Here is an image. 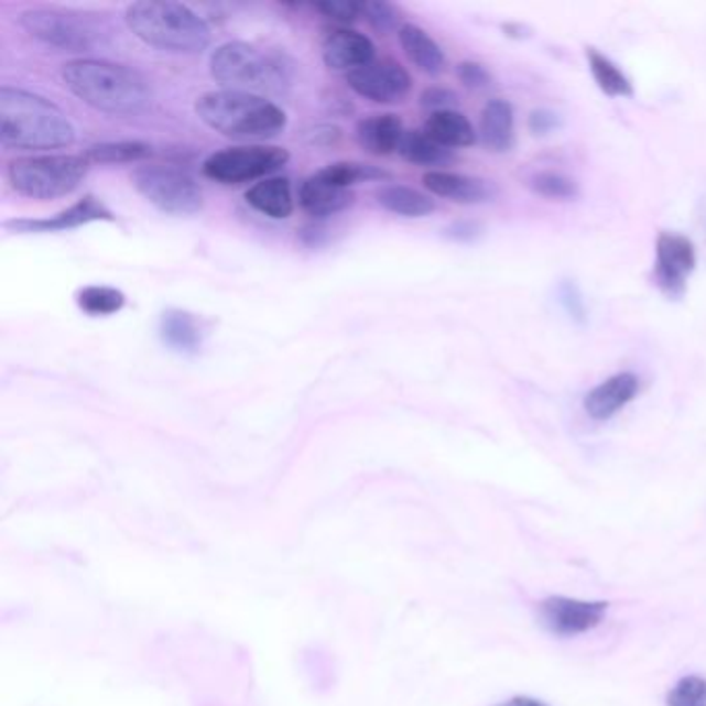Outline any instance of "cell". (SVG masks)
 I'll return each instance as SVG.
<instances>
[{
    "label": "cell",
    "instance_id": "obj_1",
    "mask_svg": "<svg viewBox=\"0 0 706 706\" xmlns=\"http://www.w3.org/2000/svg\"><path fill=\"white\" fill-rule=\"evenodd\" d=\"M61 79L77 100L108 117H139L154 102L152 86L139 70L106 58L69 61Z\"/></svg>",
    "mask_w": 706,
    "mask_h": 706
},
{
    "label": "cell",
    "instance_id": "obj_2",
    "mask_svg": "<svg viewBox=\"0 0 706 706\" xmlns=\"http://www.w3.org/2000/svg\"><path fill=\"white\" fill-rule=\"evenodd\" d=\"M75 139L77 129L67 112L48 98L21 87H0V143L4 150H63Z\"/></svg>",
    "mask_w": 706,
    "mask_h": 706
},
{
    "label": "cell",
    "instance_id": "obj_3",
    "mask_svg": "<svg viewBox=\"0 0 706 706\" xmlns=\"http://www.w3.org/2000/svg\"><path fill=\"white\" fill-rule=\"evenodd\" d=\"M195 115L211 131L237 141L278 138L289 117L278 104L261 94L237 89H211L195 100Z\"/></svg>",
    "mask_w": 706,
    "mask_h": 706
},
{
    "label": "cell",
    "instance_id": "obj_4",
    "mask_svg": "<svg viewBox=\"0 0 706 706\" xmlns=\"http://www.w3.org/2000/svg\"><path fill=\"white\" fill-rule=\"evenodd\" d=\"M127 28L143 44L171 54H197L211 42L206 19L173 0H139L124 11Z\"/></svg>",
    "mask_w": 706,
    "mask_h": 706
},
{
    "label": "cell",
    "instance_id": "obj_5",
    "mask_svg": "<svg viewBox=\"0 0 706 706\" xmlns=\"http://www.w3.org/2000/svg\"><path fill=\"white\" fill-rule=\"evenodd\" d=\"M209 73L222 89H237V91H251V94H258V91L280 94L291 82L289 67L280 56L239 40L226 42L211 52Z\"/></svg>",
    "mask_w": 706,
    "mask_h": 706
},
{
    "label": "cell",
    "instance_id": "obj_6",
    "mask_svg": "<svg viewBox=\"0 0 706 706\" xmlns=\"http://www.w3.org/2000/svg\"><path fill=\"white\" fill-rule=\"evenodd\" d=\"M89 160L79 154L21 155L9 162L7 178L11 189L35 202H51L79 189Z\"/></svg>",
    "mask_w": 706,
    "mask_h": 706
},
{
    "label": "cell",
    "instance_id": "obj_7",
    "mask_svg": "<svg viewBox=\"0 0 706 706\" xmlns=\"http://www.w3.org/2000/svg\"><path fill=\"white\" fill-rule=\"evenodd\" d=\"M139 195L166 216H195L204 209V191L178 166L145 164L131 174Z\"/></svg>",
    "mask_w": 706,
    "mask_h": 706
},
{
    "label": "cell",
    "instance_id": "obj_8",
    "mask_svg": "<svg viewBox=\"0 0 706 706\" xmlns=\"http://www.w3.org/2000/svg\"><path fill=\"white\" fill-rule=\"evenodd\" d=\"M19 25L35 42L56 52L84 54L94 51L102 40L100 30L89 19L56 7H34L23 11L19 15Z\"/></svg>",
    "mask_w": 706,
    "mask_h": 706
},
{
    "label": "cell",
    "instance_id": "obj_9",
    "mask_svg": "<svg viewBox=\"0 0 706 706\" xmlns=\"http://www.w3.org/2000/svg\"><path fill=\"white\" fill-rule=\"evenodd\" d=\"M291 160L289 150L280 145H237L226 148L220 152L207 155L202 171L209 181L220 185H245V183H259L263 178L274 176L282 171Z\"/></svg>",
    "mask_w": 706,
    "mask_h": 706
},
{
    "label": "cell",
    "instance_id": "obj_10",
    "mask_svg": "<svg viewBox=\"0 0 706 706\" xmlns=\"http://www.w3.org/2000/svg\"><path fill=\"white\" fill-rule=\"evenodd\" d=\"M696 270V247L688 237L661 232L656 237L655 280L659 293L670 301H682L688 293V280Z\"/></svg>",
    "mask_w": 706,
    "mask_h": 706
},
{
    "label": "cell",
    "instance_id": "obj_11",
    "mask_svg": "<svg viewBox=\"0 0 706 706\" xmlns=\"http://www.w3.org/2000/svg\"><path fill=\"white\" fill-rule=\"evenodd\" d=\"M346 84L365 100L400 104L413 89V77L394 58H381L346 73Z\"/></svg>",
    "mask_w": 706,
    "mask_h": 706
},
{
    "label": "cell",
    "instance_id": "obj_12",
    "mask_svg": "<svg viewBox=\"0 0 706 706\" xmlns=\"http://www.w3.org/2000/svg\"><path fill=\"white\" fill-rule=\"evenodd\" d=\"M91 222H115V214L96 195H84L73 206L65 207L48 218H15L2 222V228L15 235H48L73 230Z\"/></svg>",
    "mask_w": 706,
    "mask_h": 706
},
{
    "label": "cell",
    "instance_id": "obj_13",
    "mask_svg": "<svg viewBox=\"0 0 706 706\" xmlns=\"http://www.w3.org/2000/svg\"><path fill=\"white\" fill-rule=\"evenodd\" d=\"M605 601H578L568 597H550L539 605L543 626L555 637H578L595 630L607 613Z\"/></svg>",
    "mask_w": 706,
    "mask_h": 706
},
{
    "label": "cell",
    "instance_id": "obj_14",
    "mask_svg": "<svg viewBox=\"0 0 706 706\" xmlns=\"http://www.w3.org/2000/svg\"><path fill=\"white\" fill-rule=\"evenodd\" d=\"M423 185L433 195L458 206H481L498 197V187L491 181L470 174L430 171L423 174Z\"/></svg>",
    "mask_w": 706,
    "mask_h": 706
},
{
    "label": "cell",
    "instance_id": "obj_15",
    "mask_svg": "<svg viewBox=\"0 0 706 706\" xmlns=\"http://www.w3.org/2000/svg\"><path fill=\"white\" fill-rule=\"evenodd\" d=\"M324 63L329 70L350 73L376 61V44L357 30H336L324 42Z\"/></svg>",
    "mask_w": 706,
    "mask_h": 706
},
{
    "label": "cell",
    "instance_id": "obj_16",
    "mask_svg": "<svg viewBox=\"0 0 706 706\" xmlns=\"http://www.w3.org/2000/svg\"><path fill=\"white\" fill-rule=\"evenodd\" d=\"M640 390V379L632 371H621L601 381L585 398V411L595 421H609L623 411Z\"/></svg>",
    "mask_w": 706,
    "mask_h": 706
},
{
    "label": "cell",
    "instance_id": "obj_17",
    "mask_svg": "<svg viewBox=\"0 0 706 706\" xmlns=\"http://www.w3.org/2000/svg\"><path fill=\"white\" fill-rule=\"evenodd\" d=\"M479 139L493 154L512 152L517 145L514 106L503 98H493L485 104L479 119Z\"/></svg>",
    "mask_w": 706,
    "mask_h": 706
},
{
    "label": "cell",
    "instance_id": "obj_18",
    "mask_svg": "<svg viewBox=\"0 0 706 706\" xmlns=\"http://www.w3.org/2000/svg\"><path fill=\"white\" fill-rule=\"evenodd\" d=\"M352 204H355L352 189L329 185L317 174L305 178L303 185L298 187V206L313 220H326L329 216L345 211Z\"/></svg>",
    "mask_w": 706,
    "mask_h": 706
},
{
    "label": "cell",
    "instance_id": "obj_19",
    "mask_svg": "<svg viewBox=\"0 0 706 706\" xmlns=\"http://www.w3.org/2000/svg\"><path fill=\"white\" fill-rule=\"evenodd\" d=\"M160 338L178 355L193 357L202 350L206 340V328L202 319L185 309H166L160 317Z\"/></svg>",
    "mask_w": 706,
    "mask_h": 706
},
{
    "label": "cell",
    "instance_id": "obj_20",
    "mask_svg": "<svg viewBox=\"0 0 706 706\" xmlns=\"http://www.w3.org/2000/svg\"><path fill=\"white\" fill-rule=\"evenodd\" d=\"M406 129L402 119L392 112L385 115H371L357 122L355 138L361 145L362 152L371 155H392L400 150V143Z\"/></svg>",
    "mask_w": 706,
    "mask_h": 706
},
{
    "label": "cell",
    "instance_id": "obj_21",
    "mask_svg": "<svg viewBox=\"0 0 706 706\" xmlns=\"http://www.w3.org/2000/svg\"><path fill=\"white\" fill-rule=\"evenodd\" d=\"M245 202L272 220H286L294 211L291 181L286 176L263 178L247 189Z\"/></svg>",
    "mask_w": 706,
    "mask_h": 706
},
{
    "label": "cell",
    "instance_id": "obj_22",
    "mask_svg": "<svg viewBox=\"0 0 706 706\" xmlns=\"http://www.w3.org/2000/svg\"><path fill=\"white\" fill-rule=\"evenodd\" d=\"M398 40H400V46H402L404 54L409 56V61L421 73L437 77L446 70V63H448L446 54L423 28H419L414 23H402V28L398 32Z\"/></svg>",
    "mask_w": 706,
    "mask_h": 706
},
{
    "label": "cell",
    "instance_id": "obj_23",
    "mask_svg": "<svg viewBox=\"0 0 706 706\" xmlns=\"http://www.w3.org/2000/svg\"><path fill=\"white\" fill-rule=\"evenodd\" d=\"M433 141L439 145L456 150V148H470L477 143L479 131L475 124L468 121V117L458 112V110H446V112H435L430 115L423 129Z\"/></svg>",
    "mask_w": 706,
    "mask_h": 706
},
{
    "label": "cell",
    "instance_id": "obj_24",
    "mask_svg": "<svg viewBox=\"0 0 706 706\" xmlns=\"http://www.w3.org/2000/svg\"><path fill=\"white\" fill-rule=\"evenodd\" d=\"M379 206L402 218H425L435 211V202L430 195L406 185H385L376 193Z\"/></svg>",
    "mask_w": 706,
    "mask_h": 706
},
{
    "label": "cell",
    "instance_id": "obj_25",
    "mask_svg": "<svg viewBox=\"0 0 706 706\" xmlns=\"http://www.w3.org/2000/svg\"><path fill=\"white\" fill-rule=\"evenodd\" d=\"M586 61H588V69H590L595 84L604 91L605 96H609V98H632L634 96V86H632L630 77L607 54L588 46Z\"/></svg>",
    "mask_w": 706,
    "mask_h": 706
},
{
    "label": "cell",
    "instance_id": "obj_26",
    "mask_svg": "<svg viewBox=\"0 0 706 706\" xmlns=\"http://www.w3.org/2000/svg\"><path fill=\"white\" fill-rule=\"evenodd\" d=\"M154 154V148L145 141L124 139V141H102L87 148L86 158L91 164L115 166V164H133L148 160Z\"/></svg>",
    "mask_w": 706,
    "mask_h": 706
},
{
    "label": "cell",
    "instance_id": "obj_27",
    "mask_svg": "<svg viewBox=\"0 0 706 706\" xmlns=\"http://www.w3.org/2000/svg\"><path fill=\"white\" fill-rule=\"evenodd\" d=\"M398 154L414 166H444L454 160V152L439 145L425 131H406Z\"/></svg>",
    "mask_w": 706,
    "mask_h": 706
},
{
    "label": "cell",
    "instance_id": "obj_28",
    "mask_svg": "<svg viewBox=\"0 0 706 706\" xmlns=\"http://www.w3.org/2000/svg\"><path fill=\"white\" fill-rule=\"evenodd\" d=\"M317 176L324 178L329 185L352 189L359 183H371V181H388L390 173L378 169L373 164H361V162H334L326 169L317 171Z\"/></svg>",
    "mask_w": 706,
    "mask_h": 706
},
{
    "label": "cell",
    "instance_id": "obj_29",
    "mask_svg": "<svg viewBox=\"0 0 706 706\" xmlns=\"http://www.w3.org/2000/svg\"><path fill=\"white\" fill-rule=\"evenodd\" d=\"M77 307L89 317H110L117 315L127 305V296L115 286L89 284L84 286L77 296Z\"/></svg>",
    "mask_w": 706,
    "mask_h": 706
},
{
    "label": "cell",
    "instance_id": "obj_30",
    "mask_svg": "<svg viewBox=\"0 0 706 706\" xmlns=\"http://www.w3.org/2000/svg\"><path fill=\"white\" fill-rule=\"evenodd\" d=\"M529 189L550 202H574L580 195L578 183L564 173L541 171L529 178Z\"/></svg>",
    "mask_w": 706,
    "mask_h": 706
},
{
    "label": "cell",
    "instance_id": "obj_31",
    "mask_svg": "<svg viewBox=\"0 0 706 706\" xmlns=\"http://www.w3.org/2000/svg\"><path fill=\"white\" fill-rule=\"evenodd\" d=\"M362 19L378 32L379 35L392 34L394 30L400 32V11L392 2L383 0H361Z\"/></svg>",
    "mask_w": 706,
    "mask_h": 706
},
{
    "label": "cell",
    "instance_id": "obj_32",
    "mask_svg": "<svg viewBox=\"0 0 706 706\" xmlns=\"http://www.w3.org/2000/svg\"><path fill=\"white\" fill-rule=\"evenodd\" d=\"M667 706H706V680L698 675L682 677L667 694Z\"/></svg>",
    "mask_w": 706,
    "mask_h": 706
},
{
    "label": "cell",
    "instance_id": "obj_33",
    "mask_svg": "<svg viewBox=\"0 0 706 706\" xmlns=\"http://www.w3.org/2000/svg\"><path fill=\"white\" fill-rule=\"evenodd\" d=\"M313 9L322 13L324 18L332 19L336 23H355L357 19L362 18L361 0H324L315 2Z\"/></svg>",
    "mask_w": 706,
    "mask_h": 706
},
{
    "label": "cell",
    "instance_id": "obj_34",
    "mask_svg": "<svg viewBox=\"0 0 706 706\" xmlns=\"http://www.w3.org/2000/svg\"><path fill=\"white\" fill-rule=\"evenodd\" d=\"M557 296H560V305L568 313L569 319L576 324H586L588 319V311H586L585 298L580 289L572 282V280H562V284L557 286Z\"/></svg>",
    "mask_w": 706,
    "mask_h": 706
},
{
    "label": "cell",
    "instance_id": "obj_35",
    "mask_svg": "<svg viewBox=\"0 0 706 706\" xmlns=\"http://www.w3.org/2000/svg\"><path fill=\"white\" fill-rule=\"evenodd\" d=\"M456 77L470 91H482V89H487L493 84L491 70L487 69L482 63H477V61H463L456 67Z\"/></svg>",
    "mask_w": 706,
    "mask_h": 706
},
{
    "label": "cell",
    "instance_id": "obj_36",
    "mask_svg": "<svg viewBox=\"0 0 706 706\" xmlns=\"http://www.w3.org/2000/svg\"><path fill=\"white\" fill-rule=\"evenodd\" d=\"M419 100H421V108H425L430 115H435V112L456 110L458 94L454 89H449V87L431 86L427 89H423Z\"/></svg>",
    "mask_w": 706,
    "mask_h": 706
},
{
    "label": "cell",
    "instance_id": "obj_37",
    "mask_svg": "<svg viewBox=\"0 0 706 706\" xmlns=\"http://www.w3.org/2000/svg\"><path fill=\"white\" fill-rule=\"evenodd\" d=\"M526 127L534 138H547L562 129V117L550 108H534L529 115Z\"/></svg>",
    "mask_w": 706,
    "mask_h": 706
},
{
    "label": "cell",
    "instance_id": "obj_38",
    "mask_svg": "<svg viewBox=\"0 0 706 706\" xmlns=\"http://www.w3.org/2000/svg\"><path fill=\"white\" fill-rule=\"evenodd\" d=\"M482 235V226L475 220H458L446 228V237L449 241L473 242Z\"/></svg>",
    "mask_w": 706,
    "mask_h": 706
},
{
    "label": "cell",
    "instance_id": "obj_39",
    "mask_svg": "<svg viewBox=\"0 0 706 706\" xmlns=\"http://www.w3.org/2000/svg\"><path fill=\"white\" fill-rule=\"evenodd\" d=\"M503 34L508 35V37H514V40H524V37L531 35V30L520 25V23H506L503 25Z\"/></svg>",
    "mask_w": 706,
    "mask_h": 706
},
{
    "label": "cell",
    "instance_id": "obj_40",
    "mask_svg": "<svg viewBox=\"0 0 706 706\" xmlns=\"http://www.w3.org/2000/svg\"><path fill=\"white\" fill-rule=\"evenodd\" d=\"M500 706H547V705H543V703H539V700H534V698H526V696H518V698H512L510 703H506V705H500Z\"/></svg>",
    "mask_w": 706,
    "mask_h": 706
}]
</instances>
